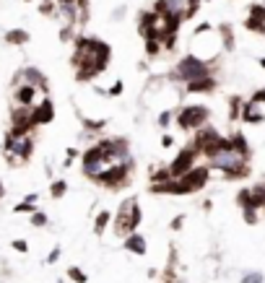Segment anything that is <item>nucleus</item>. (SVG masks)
I'll list each match as a JSON object with an SVG mask.
<instances>
[{"mask_svg":"<svg viewBox=\"0 0 265 283\" xmlns=\"http://www.w3.org/2000/svg\"><path fill=\"white\" fill-rule=\"evenodd\" d=\"M216 88H218V81L213 76H203L193 81V84H187V94H213Z\"/></svg>","mask_w":265,"mask_h":283,"instance_id":"obj_14","label":"nucleus"},{"mask_svg":"<svg viewBox=\"0 0 265 283\" xmlns=\"http://www.w3.org/2000/svg\"><path fill=\"white\" fill-rule=\"evenodd\" d=\"M229 141H232V148L239 153V156H244V159H252V151H250V143H247V138H244V133H232L229 135Z\"/></svg>","mask_w":265,"mask_h":283,"instance_id":"obj_17","label":"nucleus"},{"mask_svg":"<svg viewBox=\"0 0 265 283\" xmlns=\"http://www.w3.org/2000/svg\"><path fill=\"white\" fill-rule=\"evenodd\" d=\"M242 283H263V273H247L242 278Z\"/></svg>","mask_w":265,"mask_h":283,"instance_id":"obj_40","label":"nucleus"},{"mask_svg":"<svg viewBox=\"0 0 265 283\" xmlns=\"http://www.w3.org/2000/svg\"><path fill=\"white\" fill-rule=\"evenodd\" d=\"M36 205L34 203H26V200H21L18 205H13V213H34Z\"/></svg>","mask_w":265,"mask_h":283,"instance_id":"obj_33","label":"nucleus"},{"mask_svg":"<svg viewBox=\"0 0 265 283\" xmlns=\"http://www.w3.org/2000/svg\"><path fill=\"white\" fill-rule=\"evenodd\" d=\"M26 3H29V0H26Z\"/></svg>","mask_w":265,"mask_h":283,"instance_id":"obj_49","label":"nucleus"},{"mask_svg":"<svg viewBox=\"0 0 265 283\" xmlns=\"http://www.w3.org/2000/svg\"><path fill=\"white\" fill-rule=\"evenodd\" d=\"M120 94H122V81H115L112 88L107 91V96H120Z\"/></svg>","mask_w":265,"mask_h":283,"instance_id":"obj_41","label":"nucleus"},{"mask_svg":"<svg viewBox=\"0 0 265 283\" xmlns=\"http://www.w3.org/2000/svg\"><path fill=\"white\" fill-rule=\"evenodd\" d=\"M81 122H84L86 133H102L107 127V120H81Z\"/></svg>","mask_w":265,"mask_h":283,"instance_id":"obj_27","label":"nucleus"},{"mask_svg":"<svg viewBox=\"0 0 265 283\" xmlns=\"http://www.w3.org/2000/svg\"><path fill=\"white\" fill-rule=\"evenodd\" d=\"M141 218H143V213H141L138 200H135V198L125 200V203L117 208V213H115V231L120 234V236H127V234L138 231Z\"/></svg>","mask_w":265,"mask_h":283,"instance_id":"obj_1","label":"nucleus"},{"mask_svg":"<svg viewBox=\"0 0 265 283\" xmlns=\"http://www.w3.org/2000/svg\"><path fill=\"white\" fill-rule=\"evenodd\" d=\"M68 278H70L73 283H86V281H88V276H86V273L81 270V268H76V265H73V268H68Z\"/></svg>","mask_w":265,"mask_h":283,"instance_id":"obj_30","label":"nucleus"},{"mask_svg":"<svg viewBox=\"0 0 265 283\" xmlns=\"http://www.w3.org/2000/svg\"><path fill=\"white\" fill-rule=\"evenodd\" d=\"M200 3H211V0H200Z\"/></svg>","mask_w":265,"mask_h":283,"instance_id":"obj_48","label":"nucleus"},{"mask_svg":"<svg viewBox=\"0 0 265 283\" xmlns=\"http://www.w3.org/2000/svg\"><path fill=\"white\" fill-rule=\"evenodd\" d=\"M169 179H172V171H169L167 164L159 167V169H151V185H156V182H169Z\"/></svg>","mask_w":265,"mask_h":283,"instance_id":"obj_23","label":"nucleus"},{"mask_svg":"<svg viewBox=\"0 0 265 283\" xmlns=\"http://www.w3.org/2000/svg\"><path fill=\"white\" fill-rule=\"evenodd\" d=\"M65 193H68V182H65V179H55L52 185H50V195H52L55 200H60Z\"/></svg>","mask_w":265,"mask_h":283,"instance_id":"obj_24","label":"nucleus"},{"mask_svg":"<svg viewBox=\"0 0 265 283\" xmlns=\"http://www.w3.org/2000/svg\"><path fill=\"white\" fill-rule=\"evenodd\" d=\"M73 39V24H65V29H60V42H70Z\"/></svg>","mask_w":265,"mask_h":283,"instance_id":"obj_39","label":"nucleus"},{"mask_svg":"<svg viewBox=\"0 0 265 283\" xmlns=\"http://www.w3.org/2000/svg\"><path fill=\"white\" fill-rule=\"evenodd\" d=\"M250 16L263 18V21H265V5H263V3H252V5H250Z\"/></svg>","mask_w":265,"mask_h":283,"instance_id":"obj_34","label":"nucleus"},{"mask_svg":"<svg viewBox=\"0 0 265 283\" xmlns=\"http://www.w3.org/2000/svg\"><path fill=\"white\" fill-rule=\"evenodd\" d=\"M18 84H29V86H34V88H42L44 94H47V76H44L42 70H36V68H24V70H18L16 73V81H13V86H18Z\"/></svg>","mask_w":265,"mask_h":283,"instance_id":"obj_12","label":"nucleus"},{"mask_svg":"<svg viewBox=\"0 0 265 283\" xmlns=\"http://www.w3.org/2000/svg\"><path fill=\"white\" fill-rule=\"evenodd\" d=\"M258 62H260V68H263V70H265V57H260V60H258Z\"/></svg>","mask_w":265,"mask_h":283,"instance_id":"obj_47","label":"nucleus"},{"mask_svg":"<svg viewBox=\"0 0 265 283\" xmlns=\"http://www.w3.org/2000/svg\"><path fill=\"white\" fill-rule=\"evenodd\" d=\"M81 167H84V174H86L88 179H96L107 167H112V161L104 156L99 145H91V148L84 151V156H81Z\"/></svg>","mask_w":265,"mask_h":283,"instance_id":"obj_6","label":"nucleus"},{"mask_svg":"<svg viewBox=\"0 0 265 283\" xmlns=\"http://www.w3.org/2000/svg\"><path fill=\"white\" fill-rule=\"evenodd\" d=\"M244 29L252 31V34H263L265 36V21L263 18H255V16H247L244 18Z\"/></svg>","mask_w":265,"mask_h":283,"instance_id":"obj_22","label":"nucleus"},{"mask_svg":"<svg viewBox=\"0 0 265 283\" xmlns=\"http://www.w3.org/2000/svg\"><path fill=\"white\" fill-rule=\"evenodd\" d=\"M13 156L18 161H29L31 153H34V138L31 135H24V138H16V145H13Z\"/></svg>","mask_w":265,"mask_h":283,"instance_id":"obj_15","label":"nucleus"},{"mask_svg":"<svg viewBox=\"0 0 265 283\" xmlns=\"http://www.w3.org/2000/svg\"><path fill=\"white\" fill-rule=\"evenodd\" d=\"M200 11V0H187V8L182 11V16H185V21H190V18H195Z\"/></svg>","mask_w":265,"mask_h":283,"instance_id":"obj_29","label":"nucleus"},{"mask_svg":"<svg viewBox=\"0 0 265 283\" xmlns=\"http://www.w3.org/2000/svg\"><path fill=\"white\" fill-rule=\"evenodd\" d=\"M195 159H198V151L193 148V145H185L177 156H175V161L169 164V171H172V179H179V177H185L190 169L195 167Z\"/></svg>","mask_w":265,"mask_h":283,"instance_id":"obj_10","label":"nucleus"},{"mask_svg":"<svg viewBox=\"0 0 265 283\" xmlns=\"http://www.w3.org/2000/svg\"><path fill=\"white\" fill-rule=\"evenodd\" d=\"M58 257H60V247H55V250L47 255V262H58Z\"/></svg>","mask_w":265,"mask_h":283,"instance_id":"obj_44","label":"nucleus"},{"mask_svg":"<svg viewBox=\"0 0 265 283\" xmlns=\"http://www.w3.org/2000/svg\"><path fill=\"white\" fill-rule=\"evenodd\" d=\"M96 145L102 148V153L112 161V164H120V161H127L130 156V145H127L125 138H102V141H96Z\"/></svg>","mask_w":265,"mask_h":283,"instance_id":"obj_9","label":"nucleus"},{"mask_svg":"<svg viewBox=\"0 0 265 283\" xmlns=\"http://www.w3.org/2000/svg\"><path fill=\"white\" fill-rule=\"evenodd\" d=\"M3 195H5V187H3V182H0V200H3Z\"/></svg>","mask_w":265,"mask_h":283,"instance_id":"obj_46","label":"nucleus"},{"mask_svg":"<svg viewBox=\"0 0 265 283\" xmlns=\"http://www.w3.org/2000/svg\"><path fill=\"white\" fill-rule=\"evenodd\" d=\"M208 120H211V109H208L206 104H190V107H182L177 112V127L179 130H200L203 125H208Z\"/></svg>","mask_w":265,"mask_h":283,"instance_id":"obj_4","label":"nucleus"},{"mask_svg":"<svg viewBox=\"0 0 265 283\" xmlns=\"http://www.w3.org/2000/svg\"><path fill=\"white\" fill-rule=\"evenodd\" d=\"M29 39H31V36H29L26 29H8L5 31V42L8 44H26Z\"/></svg>","mask_w":265,"mask_h":283,"instance_id":"obj_18","label":"nucleus"},{"mask_svg":"<svg viewBox=\"0 0 265 283\" xmlns=\"http://www.w3.org/2000/svg\"><path fill=\"white\" fill-rule=\"evenodd\" d=\"M239 120L247 122V125H260V122H265V88H258V91H255V94L247 99V102H244Z\"/></svg>","mask_w":265,"mask_h":283,"instance_id":"obj_7","label":"nucleus"},{"mask_svg":"<svg viewBox=\"0 0 265 283\" xmlns=\"http://www.w3.org/2000/svg\"><path fill=\"white\" fill-rule=\"evenodd\" d=\"M172 76L187 86V84H193V81L203 78V76H213V68L208 65L206 60H200L198 55H185V57L177 62V68H175Z\"/></svg>","mask_w":265,"mask_h":283,"instance_id":"obj_2","label":"nucleus"},{"mask_svg":"<svg viewBox=\"0 0 265 283\" xmlns=\"http://www.w3.org/2000/svg\"><path fill=\"white\" fill-rule=\"evenodd\" d=\"M159 52H161V39H156V36H146V55L156 57Z\"/></svg>","mask_w":265,"mask_h":283,"instance_id":"obj_26","label":"nucleus"},{"mask_svg":"<svg viewBox=\"0 0 265 283\" xmlns=\"http://www.w3.org/2000/svg\"><path fill=\"white\" fill-rule=\"evenodd\" d=\"M122 247L127 250V252H133V255H146V239L138 234V231H133V234H127L125 236V242H122Z\"/></svg>","mask_w":265,"mask_h":283,"instance_id":"obj_16","label":"nucleus"},{"mask_svg":"<svg viewBox=\"0 0 265 283\" xmlns=\"http://www.w3.org/2000/svg\"><path fill=\"white\" fill-rule=\"evenodd\" d=\"M182 224H185V213H177L175 218H172L169 229H172V231H179V229H182Z\"/></svg>","mask_w":265,"mask_h":283,"instance_id":"obj_37","label":"nucleus"},{"mask_svg":"<svg viewBox=\"0 0 265 283\" xmlns=\"http://www.w3.org/2000/svg\"><path fill=\"white\" fill-rule=\"evenodd\" d=\"M130 169H133V161H130V159L120 161V164H112V167H107L94 182H99V185H104V187H109V190H117V187H122L125 182H127V177H130Z\"/></svg>","mask_w":265,"mask_h":283,"instance_id":"obj_5","label":"nucleus"},{"mask_svg":"<svg viewBox=\"0 0 265 283\" xmlns=\"http://www.w3.org/2000/svg\"><path fill=\"white\" fill-rule=\"evenodd\" d=\"M29 120L34 127H39V125H50L55 120V104H52V99L50 96H44L42 102H36L31 107V114H29Z\"/></svg>","mask_w":265,"mask_h":283,"instance_id":"obj_11","label":"nucleus"},{"mask_svg":"<svg viewBox=\"0 0 265 283\" xmlns=\"http://www.w3.org/2000/svg\"><path fill=\"white\" fill-rule=\"evenodd\" d=\"M242 164H250V159H244L239 156L234 148H224V151H216L211 159H208V167L211 169H218L224 174V171H229V169H236V167H242Z\"/></svg>","mask_w":265,"mask_h":283,"instance_id":"obj_8","label":"nucleus"},{"mask_svg":"<svg viewBox=\"0 0 265 283\" xmlns=\"http://www.w3.org/2000/svg\"><path fill=\"white\" fill-rule=\"evenodd\" d=\"M208 177H211V167H193L185 177L175 179L172 195H193V193H198V190H203L208 185Z\"/></svg>","mask_w":265,"mask_h":283,"instance_id":"obj_3","label":"nucleus"},{"mask_svg":"<svg viewBox=\"0 0 265 283\" xmlns=\"http://www.w3.org/2000/svg\"><path fill=\"white\" fill-rule=\"evenodd\" d=\"M39 13H42V16H52V13H55V0H42Z\"/></svg>","mask_w":265,"mask_h":283,"instance_id":"obj_35","label":"nucleus"},{"mask_svg":"<svg viewBox=\"0 0 265 283\" xmlns=\"http://www.w3.org/2000/svg\"><path fill=\"white\" fill-rule=\"evenodd\" d=\"M218 31H221V44L226 52H234V29L229 24H221L218 26Z\"/></svg>","mask_w":265,"mask_h":283,"instance_id":"obj_20","label":"nucleus"},{"mask_svg":"<svg viewBox=\"0 0 265 283\" xmlns=\"http://www.w3.org/2000/svg\"><path fill=\"white\" fill-rule=\"evenodd\" d=\"M211 29H213L211 24H198V26H195V36H200V34H206V31H211Z\"/></svg>","mask_w":265,"mask_h":283,"instance_id":"obj_43","label":"nucleus"},{"mask_svg":"<svg viewBox=\"0 0 265 283\" xmlns=\"http://www.w3.org/2000/svg\"><path fill=\"white\" fill-rule=\"evenodd\" d=\"M47 213H42V211H34L31 213V226H36V229H42V226H47Z\"/></svg>","mask_w":265,"mask_h":283,"instance_id":"obj_31","label":"nucleus"},{"mask_svg":"<svg viewBox=\"0 0 265 283\" xmlns=\"http://www.w3.org/2000/svg\"><path fill=\"white\" fill-rule=\"evenodd\" d=\"M172 145H175V138H172L169 133H164L161 135V148H172Z\"/></svg>","mask_w":265,"mask_h":283,"instance_id":"obj_42","label":"nucleus"},{"mask_svg":"<svg viewBox=\"0 0 265 283\" xmlns=\"http://www.w3.org/2000/svg\"><path fill=\"white\" fill-rule=\"evenodd\" d=\"M109 221H112V213H109L107 208H104V211H99L96 218H94V234H96V236H102L104 229L109 226Z\"/></svg>","mask_w":265,"mask_h":283,"instance_id":"obj_19","label":"nucleus"},{"mask_svg":"<svg viewBox=\"0 0 265 283\" xmlns=\"http://www.w3.org/2000/svg\"><path fill=\"white\" fill-rule=\"evenodd\" d=\"M236 205H239V208L250 205V187H242L239 193H236Z\"/></svg>","mask_w":265,"mask_h":283,"instance_id":"obj_32","label":"nucleus"},{"mask_svg":"<svg viewBox=\"0 0 265 283\" xmlns=\"http://www.w3.org/2000/svg\"><path fill=\"white\" fill-rule=\"evenodd\" d=\"M36 88L34 86H29V84H18V86H13V102L18 104V107H34L36 102Z\"/></svg>","mask_w":265,"mask_h":283,"instance_id":"obj_13","label":"nucleus"},{"mask_svg":"<svg viewBox=\"0 0 265 283\" xmlns=\"http://www.w3.org/2000/svg\"><path fill=\"white\" fill-rule=\"evenodd\" d=\"M172 120H175V114H172L169 109H167V112H161V114H159V122H156V125H159V127H169Z\"/></svg>","mask_w":265,"mask_h":283,"instance_id":"obj_36","label":"nucleus"},{"mask_svg":"<svg viewBox=\"0 0 265 283\" xmlns=\"http://www.w3.org/2000/svg\"><path fill=\"white\" fill-rule=\"evenodd\" d=\"M242 218H244V224L255 226L260 221V211H255V208H242Z\"/></svg>","mask_w":265,"mask_h":283,"instance_id":"obj_28","label":"nucleus"},{"mask_svg":"<svg viewBox=\"0 0 265 283\" xmlns=\"http://www.w3.org/2000/svg\"><path fill=\"white\" fill-rule=\"evenodd\" d=\"M242 107H244V99L242 96H229V120L236 122L242 117Z\"/></svg>","mask_w":265,"mask_h":283,"instance_id":"obj_21","label":"nucleus"},{"mask_svg":"<svg viewBox=\"0 0 265 283\" xmlns=\"http://www.w3.org/2000/svg\"><path fill=\"white\" fill-rule=\"evenodd\" d=\"M11 247H13L16 252H21V255H24V252H29V244H26V239H13V242H11Z\"/></svg>","mask_w":265,"mask_h":283,"instance_id":"obj_38","label":"nucleus"},{"mask_svg":"<svg viewBox=\"0 0 265 283\" xmlns=\"http://www.w3.org/2000/svg\"><path fill=\"white\" fill-rule=\"evenodd\" d=\"M24 200H26V203H36V200H39V195H36V193H29Z\"/></svg>","mask_w":265,"mask_h":283,"instance_id":"obj_45","label":"nucleus"},{"mask_svg":"<svg viewBox=\"0 0 265 283\" xmlns=\"http://www.w3.org/2000/svg\"><path fill=\"white\" fill-rule=\"evenodd\" d=\"M224 177L226 179H244V177H250V164H242V167H236V169L224 171Z\"/></svg>","mask_w":265,"mask_h":283,"instance_id":"obj_25","label":"nucleus"}]
</instances>
